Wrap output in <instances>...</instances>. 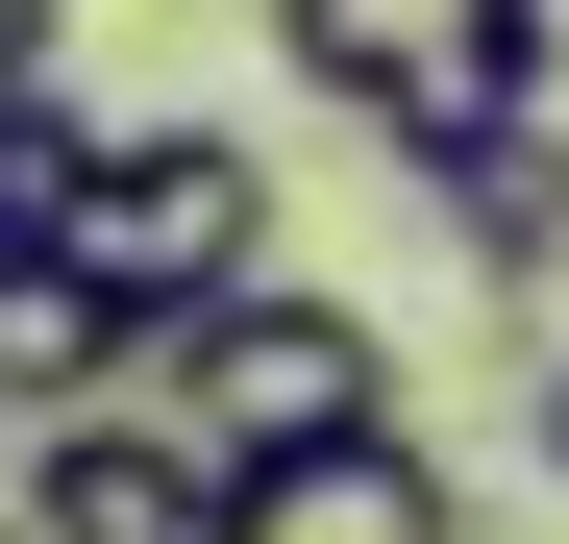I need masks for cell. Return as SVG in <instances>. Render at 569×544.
<instances>
[{
    "instance_id": "obj_1",
    "label": "cell",
    "mask_w": 569,
    "mask_h": 544,
    "mask_svg": "<svg viewBox=\"0 0 569 544\" xmlns=\"http://www.w3.org/2000/svg\"><path fill=\"white\" fill-rule=\"evenodd\" d=\"M545 26L569 0H272V74L347 100L397 173H470L496 124H545Z\"/></svg>"
},
{
    "instance_id": "obj_2",
    "label": "cell",
    "mask_w": 569,
    "mask_h": 544,
    "mask_svg": "<svg viewBox=\"0 0 569 544\" xmlns=\"http://www.w3.org/2000/svg\"><path fill=\"white\" fill-rule=\"evenodd\" d=\"M50 248L100 272L149 346H173L199 298H248V272H272V149H248V124H199V100H149V124H100V149H74Z\"/></svg>"
},
{
    "instance_id": "obj_3",
    "label": "cell",
    "mask_w": 569,
    "mask_h": 544,
    "mask_svg": "<svg viewBox=\"0 0 569 544\" xmlns=\"http://www.w3.org/2000/svg\"><path fill=\"white\" fill-rule=\"evenodd\" d=\"M149 396L199 421L223 471H298V445H371V421H397V322L322 298V272H248V298H199L149 346Z\"/></svg>"
},
{
    "instance_id": "obj_4",
    "label": "cell",
    "mask_w": 569,
    "mask_h": 544,
    "mask_svg": "<svg viewBox=\"0 0 569 544\" xmlns=\"http://www.w3.org/2000/svg\"><path fill=\"white\" fill-rule=\"evenodd\" d=\"M26 544H248V471L173 396H100V421L26 445Z\"/></svg>"
},
{
    "instance_id": "obj_5",
    "label": "cell",
    "mask_w": 569,
    "mask_h": 544,
    "mask_svg": "<svg viewBox=\"0 0 569 544\" xmlns=\"http://www.w3.org/2000/svg\"><path fill=\"white\" fill-rule=\"evenodd\" d=\"M100 396H149V322L74 248H0V445H50V421H100Z\"/></svg>"
},
{
    "instance_id": "obj_6",
    "label": "cell",
    "mask_w": 569,
    "mask_h": 544,
    "mask_svg": "<svg viewBox=\"0 0 569 544\" xmlns=\"http://www.w3.org/2000/svg\"><path fill=\"white\" fill-rule=\"evenodd\" d=\"M248 544H470V495H446V445H421V421H371V445L248 471Z\"/></svg>"
},
{
    "instance_id": "obj_7",
    "label": "cell",
    "mask_w": 569,
    "mask_h": 544,
    "mask_svg": "<svg viewBox=\"0 0 569 544\" xmlns=\"http://www.w3.org/2000/svg\"><path fill=\"white\" fill-rule=\"evenodd\" d=\"M74 149H100V100H0V248H50V199H74Z\"/></svg>"
},
{
    "instance_id": "obj_8",
    "label": "cell",
    "mask_w": 569,
    "mask_h": 544,
    "mask_svg": "<svg viewBox=\"0 0 569 544\" xmlns=\"http://www.w3.org/2000/svg\"><path fill=\"white\" fill-rule=\"evenodd\" d=\"M520 471L569 495V322H520Z\"/></svg>"
},
{
    "instance_id": "obj_9",
    "label": "cell",
    "mask_w": 569,
    "mask_h": 544,
    "mask_svg": "<svg viewBox=\"0 0 569 544\" xmlns=\"http://www.w3.org/2000/svg\"><path fill=\"white\" fill-rule=\"evenodd\" d=\"M0 544H26V445H0Z\"/></svg>"
}]
</instances>
